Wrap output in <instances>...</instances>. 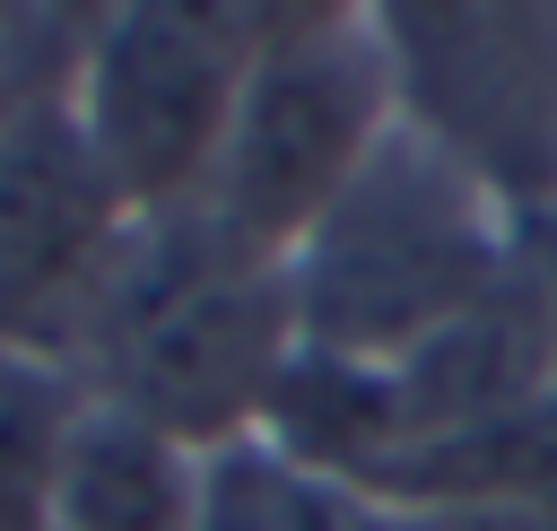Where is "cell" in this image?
<instances>
[{
  "mask_svg": "<svg viewBox=\"0 0 557 531\" xmlns=\"http://www.w3.org/2000/svg\"><path fill=\"white\" fill-rule=\"evenodd\" d=\"M191 531H400V514L366 479H339V470L305 461L296 444H278L270 427H252V435L200 453Z\"/></svg>",
  "mask_w": 557,
  "mask_h": 531,
  "instance_id": "cell-8",
  "label": "cell"
},
{
  "mask_svg": "<svg viewBox=\"0 0 557 531\" xmlns=\"http://www.w3.org/2000/svg\"><path fill=\"white\" fill-rule=\"evenodd\" d=\"M400 531H557V522H540V514H400Z\"/></svg>",
  "mask_w": 557,
  "mask_h": 531,
  "instance_id": "cell-11",
  "label": "cell"
},
{
  "mask_svg": "<svg viewBox=\"0 0 557 531\" xmlns=\"http://www.w3.org/2000/svg\"><path fill=\"white\" fill-rule=\"evenodd\" d=\"M191 505H200V453L78 392L52 453L44 531H191Z\"/></svg>",
  "mask_w": 557,
  "mask_h": 531,
  "instance_id": "cell-7",
  "label": "cell"
},
{
  "mask_svg": "<svg viewBox=\"0 0 557 531\" xmlns=\"http://www.w3.org/2000/svg\"><path fill=\"white\" fill-rule=\"evenodd\" d=\"M513 279V218L418 131H392L374 165L287 252L296 348L339 366H400Z\"/></svg>",
  "mask_w": 557,
  "mask_h": 531,
  "instance_id": "cell-2",
  "label": "cell"
},
{
  "mask_svg": "<svg viewBox=\"0 0 557 531\" xmlns=\"http://www.w3.org/2000/svg\"><path fill=\"white\" fill-rule=\"evenodd\" d=\"M70 383L191 453L252 435L296 366L287 261L226 244L200 209L139 218L70 339Z\"/></svg>",
  "mask_w": 557,
  "mask_h": 531,
  "instance_id": "cell-1",
  "label": "cell"
},
{
  "mask_svg": "<svg viewBox=\"0 0 557 531\" xmlns=\"http://www.w3.org/2000/svg\"><path fill=\"white\" fill-rule=\"evenodd\" d=\"M131 226L70 96L0 122V348L61 366Z\"/></svg>",
  "mask_w": 557,
  "mask_h": 531,
  "instance_id": "cell-6",
  "label": "cell"
},
{
  "mask_svg": "<svg viewBox=\"0 0 557 531\" xmlns=\"http://www.w3.org/2000/svg\"><path fill=\"white\" fill-rule=\"evenodd\" d=\"M513 279H522V296H531V313L548 331V357H557V200L513 218Z\"/></svg>",
  "mask_w": 557,
  "mask_h": 531,
  "instance_id": "cell-10",
  "label": "cell"
},
{
  "mask_svg": "<svg viewBox=\"0 0 557 531\" xmlns=\"http://www.w3.org/2000/svg\"><path fill=\"white\" fill-rule=\"evenodd\" d=\"M392 514H540L557 522V392H540L531 409L479 427V435H453L418 461H400L383 487H374Z\"/></svg>",
  "mask_w": 557,
  "mask_h": 531,
  "instance_id": "cell-9",
  "label": "cell"
},
{
  "mask_svg": "<svg viewBox=\"0 0 557 531\" xmlns=\"http://www.w3.org/2000/svg\"><path fill=\"white\" fill-rule=\"evenodd\" d=\"M400 131L444 148L505 218L557 200V9H374Z\"/></svg>",
  "mask_w": 557,
  "mask_h": 531,
  "instance_id": "cell-5",
  "label": "cell"
},
{
  "mask_svg": "<svg viewBox=\"0 0 557 531\" xmlns=\"http://www.w3.org/2000/svg\"><path fill=\"white\" fill-rule=\"evenodd\" d=\"M392 131H400V96L374 9H261V44L226 148L191 209L226 244L287 261Z\"/></svg>",
  "mask_w": 557,
  "mask_h": 531,
  "instance_id": "cell-3",
  "label": "cell"
},
{
  "mask_svg": "<svg viewBox=\"0 0 557 531\" xmlns=\"http://www.w3.org/2000/svg\"><path fill=\"white\" fill-rule=\"evenodd\" d=\"M261 9H96L70 70V113L131 218H174L209 192Z\"/></svg>",
  "mask_w": 557,
  "mask_h": 531,
  "instance_id": "cell-4",
  "label": "cell"
}]
</instances>
